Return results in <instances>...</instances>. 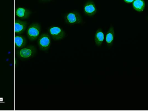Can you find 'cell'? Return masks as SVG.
Masks as SVG:
<instances>
[{
  "label": "cell",
  "mask_w": 148,
  "mask_h": 111,
  "mask_svg": "<svg viewBox=\"0 0 148 111\" xmlns=\"http://www.w3.org/2000/svg\"><path fill=\"white\" fill-rule=\"evenodd\" d=\"M36 53V48L33 45H29L26 48L24 47L17 50L16 52L18 57L22 60L30 59L35 55Z\"/></svg>",
  "instance_id": "obj_1"
},
{
  "label": "cell",
  "mask_w": 148,
  "mask_h": 111,
  "mask_svg": "<svg viewBox=\"0 0 148 111\" xmlns=\"http://www.w3.org/2000/svg\"><path fill=\"white\" fill-rule=\"evenodd\" d=\"M51 37L49 33H43L38 37L37 44L42 51L47 52L50 49L51 45Z\"/></svg>",
  "instance_id": "obj_2"
},
{
  "label": "cell",
  "mask_w": 148,
  "mask_h": 111,
  "mask_svg": "<svg viewBox=\"0 0 148 111\" xmlns=\"http://www.w3.org/2000/svg\"><path fill=\"white\" fill-rule=\"evenodd\" d=\"M41 31V26L37 23H34L29 25L27 30V35L30 41H35L38 39Z\"/></svg>",
  "instance_id": "obj_3"
},
{
  "label": "cell",
  "mask_w": 148,
  "mask_h": 111,
  "mask_svg": "<svg viewBox=\"0 0 148 111\" xmlns=\"http://www.w3.org/2000/svg\"><path fill=\"white\" fill-rule=\"evenodd\" d=\"M64 18L66 23L70 25L80 24L83 22L82 16L76 11H73L66 13L64 15Z\"/></svg>",
  "instance_id": "obj_4"
},
{
  "label": "cell",
  "mask_w": 148,
  "mask_h": 111,
  "mask_svg": "<svg viewBox=\"0 0 148 111\" xmlns=\"http://www.w3.org/2000/svg\"><path fill=\"white\" fill-rule=\"evenodd\" d=\"M48 32L51 38L56 41L62 40L66 36L65 31L61 28L57 26L49 27L48 29Z\"/></svg>",
  "instance_id": "obj_5"
},
{
  "label": "cell",
  "mask_w": 148,
  "mask_h": 111,
  "mask_svg": "<svg viewBox=\"0 0 148 111\" xmlns=\"http://www.w3.org/2000/svg\"><path fill=\"white\" fill-rule=\"evenodd\" d=\"M84 13L86 15L92 17L96 14L97 9L95 4L91 0L88 1L84 5Z\"/></svg>",
  "instance_id": "obj_6"
},
{
  "label": "cell",
  "mask_w": 148,
  "mask_h": 111,
  "mask_svg": "<svg viewBox=\"0 0 148 111\" xmlns=\"http://www.w3.org/2000/svg\"><path fill=\"white\" fill-rule=\"evenodd\" d=\"M27 22L21 21L19 19H16L15 21V34L21 35L24 33L27 26Z\"/></svg>",
  "instance_id": "obj_7"
},
{
  "label": "cell",
  "mask_w": 148,
  "mask_h": 111,
  "mask_svg": "<svg viewBox=\"0 0 148 111\" xmlns=\"http://www.w3.org/2000/svg\"><path fill=\"white\" fill-rule=\"evenodd\" d=\"M16 17L22 19H27L29 18L31 12L29 10L22 7L16 8L15 11Z\"/></svg>",
  "instance_id": "obj_8"
},
{
  "label": "cell",
  "mask_w": 148,
  "mask_h": 111,
  "mask_svg": "<svg viewBox=\"0 0 148 111\" xmlns=\"http://www.w3.org/2000/svg\"><path fill=\"white\" fill-rule=\"evenodd\" d=\"M27 40L26 37L21 35H16L15 36V48L16 49H21L26 47Z\"/></svg>",
  "instance_id": "obj_9"
},
{
  "label": "cell",
  "mask_w": 148,
  "mask_h": 111,
  "mask_svg": "<svg viewBox=\"0 0 148 111\" xmlns=\"http://www.w3.org/2000/svg\"><path fill=\"white\" fill-rule=\"evenodd\" d=\"M115 32L114 27L111 26L107 32L105 37L106 44L108 48H110L113 45L114 40Z\"/></svg>",
  "instance_id": "obj_10"
},
{
  "label": "cell",
  "mask_w": 148,
  "mask_h": 111,
  "mask_svg": "<svg viewBox=\"0 0 148 111\" xmlns=\"http://www.w3.org/2000/svg\"><path fill=\"white\" fill-rule=\"evenodd\" d=\"M94 38L95 45L97 47H101L104 40V34L102 29L99 28L97 30Z\"/></svg>",
  "instance_id": "obj_11"
},
{
  "label": "cell",
  "mask_w": 148,
  "mask_h": 111,
  "mask_svg": "<svg viewBox=\"0 0 148 111\" xmlns=\"http://www.w3.org/2000/svg\"><path fill=\"white\" fill-rule=\"evenodd\" d=\"M146 3L144 0H135L133 2L134 9L138 12H142L144 10Z\"/></svg>",
  "instance_id": "obj_12"
},
{
  "label": "cell",
  "mask_w": 148,
  "mask_h": 111,
  "mask_svg": "<svg viewBox=\"0 0 148 111\" xmlns=\"http://www.w3.org/2000/svg\"><path fill=\"white\" fill-rule=\"evenodd\" d=\"M125 2L127 3H133L135 0H123Z\"/></svg>",
  "instance_id": "obj_13"
},
{
  "label": "cell",
  "mask_w": 148,
  "mask_h": 111,
  "mask_svg": "<svg viewBox=\"0 0 148 111\" xmlns=\"http://www.w3.org/2000/svg\"><path fill=\"white\" fill-rule=\"evenodd\" d=\"M42 1H50V0H41Z\"/></svg>",
  "instance_id": "obj_14"
}]
</instances>
